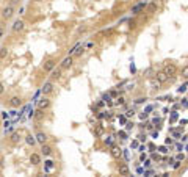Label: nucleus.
Here are the masks:
<instances>
[{
	"mask_svg": "<svg viewBox=\"0 0 188 177\" xmlns=\"http://www.w3.org/2000/svg\"><path fill=\"white\" fill-rule=\"evenodd\" d=\"M52 91H53V83H52V82L44 83V86H42V94H50Z\"/></svg>",
	"mask_w": 188,
	"mask_h": 177,
	"instance_id": "f03ea898",
	"label": "nucleus"
},
{
	"mask_svg": "<svg viewBox=\"0 0 188 177\" xmlns=\"http://www.w3.org/2000/svg\"><path fill=\"white\" fill-rule=\"evenodd\" d=\"M3 35H5V30L2 28V27H0V39H2V38H3Z\"/></svg>",
	"mask_w": 188,
	"mask_h": 177,
	"instance_id": "a19ab883",
	"label": "nucleus"
},
{
	"mask_svg": "<svg viewBox=\"0 0 188 177\" xmlns=\"http://www.w3.org/2000/svg\"><path fill=\"white\" fill-rule=\"evenodd\" d=\"M38 2H41V0H38Z\"/></svg>",
	"mask_w": 188,
	"mask_h": 177,
	"instance_id": "3c124183",
	"label": "nucleus"
},
{
	"mask_svg": "<svg viewBox=\"0 0 188 177\" xmlns=\"http://www.w3.org/2000/svg\"><path fill=\"white\" fill-rule=\"evenodd\" d=\"M136 173H138V174H143V173H144V169H143V168H138Z\"/></svg>",
	"mask_w": 188,
	"mask_h": 177,
	"instance_id": "de8ad7c7",
	"label": "nucleus"
},
{
	"mask_svg": "<svg viewBox=\"0 0 188 177\" xmlns=\"http://www.w3.org/2000/svg\"><path fill=\"white\" fill-rule=\"evenodd\" d=\"M146 176H154V174H155V173H154V171H146V173H144Z\"/></svg>",
	"mask_w": 188,
	"mask_h": 177,
	"instance_id": "49530a36",
	"label": "nucleus"
},
{
	"mask_svg": "<svg viewBox=\"0 0 188 177\" xmlns=\"http://www.w3.org/2000/svg\"><path fill=\"white\" fill-rule=\"evenodd\" d=\"M118 136L121 138V140H127V132L125 130H121L119 133H118Z\"/></svg>",
	"mask_w": 188,
	"mask_h": 177,
	"instance_id": "5701e85b",
	"label": "nucleus"
},
{
	"mask_svg": "<svg viewBox=\"0 0 188 177\" xmlns=\"http://www.w3.org/2000/svg\"><path fill=\"white\" fill-rule=\"evenodd\" d=\"M132 147H138V141H133V143H132Z\"/></svg>",
	"mask_w": 188,
	"mask_h": 177,
	"instance_id": "8fccbe9b",
	"label": "nucleus"
},
{
	"mask_svg": "<svg viewBox=\"0 0 188 177\" xmlns=\"http://www.w3.org/2000/svg\"><path fill=\"white\" fill-rule=\"evenodd\" d=\"M13 14H14L13 5H8V7H5L3 11H2V17H3V19H11V17H13Z\"/></svg>",
	"mask_w": 188,
	"mask_h": 177,
	"instance_id": "f257e3e1",
	"label": "nucleus"
},
{
	"mask_svg": "<svg viewBox=\"0 0 188 177\" xmlns=\"http://www.w3.org/2000/svg\"><path fill=\"white\" fill-rule=\"evenodd\" d=\"M30 162L33 165H39L41 163V157L38 155V154H31V157H30Z\"/></svg>",
	"mask_w": 188,
	"mask_h": 177,
	"instance_id": "ddd939ff",
	"label": "nucleus"
},
{
	"mask_svg": "<svg viewBox=\"0 0 188 177\" xmlns=\"http://www.w3.org/2000/svg\"><path fill=\"white\" fill-rule=\"evenodd\" d=\"M71 66H72V58H71V57L64 58L63 63H61V68H63V69H68V68H71Z\"/></svg>",
	"mask_w": 188,
	"mask_h": 177,
	"instance_id": "9d476101",
	"label": "nucleus"
},
{
	"mask_svg": "<svg viewBox=\"0 0 188 177\" xmlns=\"http://www.w3.org/2000/svg\"><path fill=\"white\" fill-rule=\"evenodd\" d=\"M110 99H111V97H110V94H103V96H102V101H105V102H110Z\"/></svg>",
	"mask_w": 188,
	"mask_h": 177,
	"instance_id": "cd10ccee",
	"label": "nucleus"
},
{
	"mask_svg": "<svg viewBox=\"0 0 188 177\" xmlns=\"http://www.w3.org/2000/svg\"><path fill=\"white\" fill-rule=\"evenodd\" d=\"M166 80H168V75L165 72H158L157 74V82H158V83H165Z\"/></svg>",
	"mask_w": 188,
	"mask_h": 177,
	"instance_id": "9b49d317",
	"label": "nucleus"
},
{
	"mask_svg": "<svg viewBox=\"0 0 188 177\" xmlns=\"http://www.w3.org/2000/svg\"><path fill=\"white\" fill-rule=\"evenodd\" d=\"M147 114H149V113H146V111H141V113H140V119H146V118H147Z\"/></svg>",
	"mask_w": 188,
	"mask_h": 177,
	"instance_id": "7c9ffc66",
	"label": "nucleus"
},
{
	"mask_svg": "<svg viewBox=\"0 0 188 177\" xmlns=\"http://www.w3.org/2000/svg\"><path fill=\"white\" fill-rule=\"evenodd\" d=\"M185 91H187V82H185V83L179 88V93H185Z\"/></svg>",
	"mask_w": 188,
	"mask_h": 177,
	"instance_id": "bb28decb",
	"label": "nucleus"
},
{
	"mask_svg": "<svg viewBox=\"0 0 188 177\" xmlns=\"http://www.w3.org/2000/svg\"><path fill=\"white\" fill-rule=\"evenodd\" d=\"M7 55H8V49L7 47H2V49H0V60L7 58Z\"/></svg>",
	"mask_w": 188,
	"mask_h": 177,
	"instance_id": "6ab92c4d",
	"label": "nucleus"
},
{
	"mask_svg": "<svg viewBox=\"0 0 188 177\" xmlns=\"http://www.w3.org/2000/svg\"><path fill=\"white\" fill-rule=\"evenodd\" d=\"M146 101H147L146 97H140V99H136L135 102H136V103H143V102H146Z\"/></svg>",
	"mask_w": 188,
	"mask_h": 177,
	"instance_id": "2f4dec72",
	"label": "nucleus"
},
{
	"mask_svg": "<svg viewBox=\"0 0 188 177\" xmlns=\"http://www.w3.org/2000/svg\"><path fill=\"white\" fill-rule=\"evenodd\" d=\"M19 141H20V135L17 133V132H14V133L11 135V143H13V144H17Z\"/></svg>",
	"mask_w": 188,
	"mask_h": 177,
	"instance_id": "2eb2a0df",
	"label": "nucleus"
},
{
	"mask_svg": "<svg viewBox=\"0 0 188 177\" xmlns=\"http://www.w3.org/2000/svg\"><path fill=\"white\" fill-rule=\"evenodd\" d=\"M119 122H121V124L125 122V116H119Z\"/></svg>",
	"mask_w": 188,
	"mask_h": 177,
	"instance_id": "4c0bfd02",
	"label": "nucleus"
},
{
	"mask_svg": "<svg viewBox=\"0 0 188 177\" xmlns=\"http://www.w3.org/2000/svg\"><path fill=\"white\" fill-rule=\"evenodd\" d=\"M143 162H144V160H143ZM144 166H146V168L151 166V160H146V162H144Z\"/></svg>",
	"mask_w": 188,
	"mask_h": 177,
	"instance_id": "e433bc0d",
	"label": "nucleus"
},
{
	"mask_svg": "<svg viewBox=\"0 0 188 177\" xmlns=\"http://www.w3.org/2000/svg\"><path fill=\"white\" fill-rule=\"evenodd\" d=\"M35 140H36L38 143H41V144H44V143L47 141V135L44 133V132H39V133H38V135L35 136Z\"/></svg>",
	"mask_w": 188,
	"mask_h": 177,
	"instance_id": "39448f33",
	"label": "nucleus"
},
{
	"mask_svg": "<svg viewBox=\"0 0 188 177\" xmlns=\"http://www.w3.org/2000/svg\"><path fill=\"white\" fill-rule=\"evenodd\" d=\"M119 174H121V176H129V174H130V169H129V166H127L125 163H122V165L119 166Z\"/></svg>",
	"mask_w": 188,
	"mask_h": 177,
	"instance_id": "6e6552de",
	"label": "nucleus"
},
{
	"mask_svg": "<svg viewBox=\"0 0 188 177\" xmlns=\"http://www.w3.org/2000/svg\"><path fill=\"white\" fill-rule=\"evenodd\" d=\"M133 114H135V110H133V108H130V110H127V111H125L124 116H125V118H132Z\"/></svg>",
	"mask_w": 188,
	"mask_h": 177,
	"instance_id": "412c9836",
	"label": "nucleus"
},
{
	"mask_svg": "<svg viewBox=\"0 0 188 177\" xmlns=\"http://www.w3.org/2000/svg\"><path fill=\"white\" fill-rule=\"evenodd\" d=\"M3 125H5V129H7V127H9V125H11V122H9V121H5Z\"/></svg>",
	"mask_w": 188,
	"mask_h": 177,
	"instance_id": "c03bdc74",
	"label": "nucleus"
},
{
	"mask_svg": "<svg viewBox=\"0 0 188 177\" xmlns=\"http://www.w3.org/2000/svg\"><path fill=\"white\" fill-rule=\"evenodd\" d=\"M53 168V162H52V160H47V162H46V171H50Z\"/></svg>",
	"mask_w": 188,
	"mask_h": 177,
	"instance_id": "aec40b11",
	"label": "nucleus"
},
{
	"mask_svg": "<svg viewBox=\"0 0 188 177\" xmlns=\"http://www.w3.org/2000/svg\"><path fill=\"white\" fill-rule=\"evenodd\" d=\"M35 118L36 119H42V110H38L36 114H35Z\"/></svg>",
	"mask_w": 188,
	"mask_h": 177,
	"instance_id": "393cba45",
	"label": "nucleus"
},
{
	"mask_svg": "<svg viewBox=\"0 0 188 177\" xmlns=\"http://www.w3.org/2000/svg\"><path fill=\"white\" fill-rule=\"evenodd\" d=\"M110 94V97H118V93L116 91H111V93H108Z\"/></svg>",
	"mask_w": 188,
	"mask_h": 177,
	"instance_id": "c9c22d12",
	"label": "nucleus"
},
{
	"mask_svg": "<svg viewBox=\"0 0 188 177\" xmlns=\"http://www.w3.org/2000/svg\"><path fill=\"white\" fill-rule=\"evenodd\" d=\"M20 30H24V22H22V20H16L13 24V31H20Z\"/></svg>",
	"mask_w": 188,
	"mask_h": 177,
	"instance_id": "1a4fd4ad",
	"label": "nucleus"
},
{
	"mask_svg": "<svg viewBox=\"0 0 188 177\" xmlns=\"http://www.w3.org/2000/svg\"><path fill=\"white\" fill-rule=\"evenodd\" d=\"M49 107H50V101H49V99H41L39 101V110H47Z\"/></svg>",
	"mask_w": 188,
	"mask_h": 177,
	"instance_id": "423d86ee",
	"label": "nucleus"
},
{
	"mask_svg": "<svg viewBox=\"0 0 188 177\" xmlns=\"http://www.w3.org/2000/svg\"><path fill=\"white\" fill-rule=\"evenodd\" d=\"M9 103H11V107H13V108H17V107H20V105H22V101H20L19 97L14 96V97H11Z\"/></svg>",
	"mask_w": 188,
	"mask_h": 177,
	"instance_id": "0eeeda50",
	"label": "nucleus"
},
{
	"mask_svg": "<svg viewBox=\"0 0 188 177\" xmlns=\"http://www.w3.org/2000/svg\"><path fill=\"white\" fill-rule=\"evenodd\" d=\"M20 0H9V5H19Z\"/></svg>",
	"mask_w": 188,
	"mask_h": 177,
	"instance_id": "f704fd0d",
	"label": "nucleus"
},
{
	"mask_svg": "<svg viewBox=\"0 0 188 177\" xmlns=\"http://www.w3.org/2000/svg\"><path fill=\"white\" fill-rule=\"evenodd\" d=\"M144 7H146V3H144V2H143V3H138L136 7H135L133 9H132V13H133V14H138V13H140V11H141L143 8H144Z\"/></svg>",
	"mask_w": 188,
	"mask_h": 177,
	"instance_id": "dca6fc26",
	"label": "nucleus"
},
{
	"mask_svg": "<svg viewBox=\"0 0 188 177\" xmlns=\"http://www.w3.org/2000/svg\"><path fill=\"white\" fill-rule=\"evenodd\" d=\"M182 105H184V107H187V97L182 99Z\"/></svg>",
	"mask_w": 188,
	"mask_h": 177,
	"instance_id": "09e8293b",
	"label": "nucleus"
},
{
	"mask_svg": "<svg viewBox=\"0 0 188 177\" xmlns=\"http://www.w3.org/2000/svg\"><path fill=\"white\" fill-rule=\"evenodd\" d=\"M163 72L166 74L168 77H169V75H174V74H176V66H174V64H168L166 68H165Z\"/></svg>",
	"mask_w": 188,
	"mask_h": 177,
	"instance_id": "20e7f679",
	"label": "nucleus"
},
{
	"mask_svg": "<svg viewBox=\"0 0 188 177\" xmlns=\"http://www.w3.org/2000/svg\"><path fill=\"white\" fill-rule=\"evenodd\" d=\"M155 9H157V3H151V5L147 7V11H149V13H154Z\"/></svg>",
	"mask_w": 188,
	"mask_h": 177,
	"instance_id": "4be33fe9",
	"label": "nucleus"
},
{
	"mask_svg": "<svg viewBox=\"0 0 188 177\" xmlns=\"http://www.w3.org/2000/svg\"><path fill=\"white\" fill-rule=\"evenodd\" d=\"M158 151L162 152V154H168V147H166V146H160Z\"/></svg>",
	"mask_w": 188,
	"mask_h": 177,
	"instance_id": "b1692460",
	"label": "nucleus"
},
{
	"mask_svg": "<svg viewBox=\"0 0 188 177\" xmlns=\"http://www.w3.org/2000/svg\"><path fill=\"white\" fill-rule=\"evenodd\" d=\"M105 143H107L108 146H111V144H113V138H111V136H108L107 140H105Z\"/></svg>",
	"mask_w": 188,
	"mask_h": 177,
	"instance_id": "c756f323",
	"label": "nucleus"
},
{
	"mask_svg": "<svg viewBox=\"0 0 188 177\" xmlns=\"http://www.w3.org/2000/svg\"><path fill=\"white\" fill-rule=\"evenodd\" d=\"M138 138H140V141H146V135H140Z\"/></svg>",
	"mask_w": 188,
	"mask_h": 177,
	"instance_id": "a18cd8bd",
	"label": "nucleus"
},
{
	"mask_svg": "<svg viewBox=\"0 0 188 177\" xmlns=\"http://www.w3.org/2000/svg\"><path fill=\"white\" fill-rule=\"evenodd\" d=\"M184 158H185V155H184V154H179V155L176 157V160H177V162H182Z\"/></svg>",
	"mask_w": 188,
	"mask_h": 177,
	"instance_id": "473e14b6",
	"label": "nucleus"
},
{
	"mask_svg": "<svg viewBox=\"0 0 188 177\" xmlns=\"http://www.w3.org/2000/svg\"><path fill=\"white\" fill-rule=\"evenodd\" d=\"M3 91H5V85H3V83H0V94H2Z\"/></svg>",
	"mask_w": 188,
	"mask_h": 177,
	"instance_id": "37998d69",
	"label": "nucleus"
},
{
	"mask_svg": "<svg viewBox=\"0 0 188 177\" xmlns=\"http://www.w3.org/2000/svg\"><path fill=\"white\" fill-rule=\"evenodd\" d=\"M50 72H52V77H53V79H60V75H61V69H55V68H53Z\"/></svg>",
	"mask_w": 188,
	"mask_h": 177,
	"instance_id": "a211bd4d",
	"label": "nucleus"
},
{
	"mask_svg": "<svg viewBox=\"0 0 188 177\" xmlns=\"http://www.w3.org/2000/svg\"><path fill=\"white\" fill-rule=\"evenodd\" d=\"M133 127H135V124H133V122H127V124H125V130H132Z\"/></svg>",
	"mask_w": 188,
	"mask_h": 177,
	"instance_id": "a878e982",
	"label": "nucleus"
},
{
	"mask_svg": "<svg viewBox=\"0 0 188 177\" xmlns=\"http://www.w3.org/2000/svg\"><path fill=\"white\" fill-rule=\"evenodd\" d=\"M111 155H113L114 158H119L121 155H122V151H121L119 147H113V149H111Z\"/></svg>",
	"mask_w": 188,
	"mask_h": 177,
	"instance_id": "4468645a",
	"label": "nucleus"
},
{
	"mask_svg": "<svg viewBox=\"0 0 188 177\" xmlns=\"http://www.w3.org/2000/svg\"><path fill=\"white\" fill-rule=\"evenodd\" d=\"M116 103H119V105H122V103H124V99H122V97H119V99H118V102H116Z\"/></svg>",
	"mask_w": 188,
	"mask_h": 177,
	"instance_id": "79ce46f5",
	"label": "nucleus"
},
{
	"mask_svg": "<svg viewBox=\"0 0 188 177\" xmlns=\"http://www.w3.org/2000/svg\"><path fill=\"white\" fill-rule=\"evenodd\" d=\"M41 151H42V154H44V155H46V157H49V155H50V154H52V147H50V146H47L46 143H44Z\"/></svg>",
	"mask_w": 188,
	"mask_h": 177,
	"instance_id": "f8f14e48",
	"label": "nucleus"
},
{
	"mask_svg": "<svg viewBox=\"0 0 188 177\" xmlns=\"http://www.w3.org/2000/svg\"><path fill=\"white\" fill-rule=\"evenodd\" d=\"M53 68H55V60H47V61L44 63V71H46V72H50Z\"/></svg>",
	"mask_w": 188,
	"mask_h": 177,
	"instance_id": "7ed1b4c3",
	"label": "nucleus"
},
{
	"mask_svg": "<svg viewBox=\"0 0 188 177\" xmlns=\"http://www.w3.org/2000/svg\"><path fill=\"white\" fill-rule=\"evenodd\" d=\"M177 118H179V114L176 113V111H173V113H171V121H176Z\"/></svg>",
	"mask_w": 188,
	"mask_h": 177,
	"instance_id": "c85d7f7f",
	"label": "nucleus"
},
{
	"mask_svg": "<svg viewBox=\"0 0 188 177\" xmlns=\"http://www.w3.org/2000/svg\"><path fill=\"white\" fill-rule=\"evenodd\" d=\"M171 132H173V130H171ZM173 135H174V138H180V136H182L180 132H173Z\"/></svg>",
	"mask_w": 188,
	"mask_h": 177,
	"instance_id": "72a5a7b5",
	"label": "nucleus"
},
{
	"mask_svg": "<svg viewBox=\"0 0 188 177\" xmlns=\"http://www.w3.org/2000/svg\"><path fill=\"white\" fill-rule=\"evenodd\" d=\"M124 157H125V160H129V158H130V154H129V151H125V152H124Z\"/></svg>",
	"mask_w": 188,
	"mask_h": 177,
	"instance_id": "58836bf2",
	"label": "nucleus"
},
{
	"mask_svg": "<svg viewBox=\"0 0 188 177\" xmlns=\"http://www.w3.org/2000/svg\"><path fill=\"white\" fill-rule=\"evenodd\" d=\"M25 141H27V144H30V146H35L36 144V140H35V136H31V135H28L25 138Z\"/></svg>",
	"mask_w": 188,
	"mask_h": 177,
	"instance_id": "f3484780",
	"label": "nucleus"
},
{
	"mask_svg": "<svg viewBox=\"0 0 188 177\" xmlns=\"http://www.w3.org/2000/svg\"><path fill=\"white\" fill-rule=\"evenodd\" d=\"M8 116H9V114H8L7 111H3V113H2V118H3V119H8Z\"/></svg>",
	"mask_w": 188,
	"mask_h": 177,
	"instance_id": "ea45409f",
	"label": "nucleus"
}]
</instances>
